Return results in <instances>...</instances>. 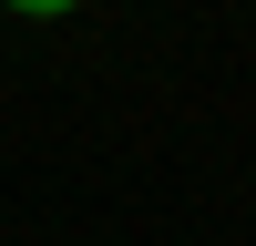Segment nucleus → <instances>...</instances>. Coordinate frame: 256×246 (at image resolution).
Returning a JSON list of instances; mask_svg holds the SVG:
<instances>
[{
	"label": "nucleus",
	"mask_w": 256,
	"mask_h": 246,
	"mask_svg": "<svg viewBox=\"0 0 256 246\" xmlns=\"http://www.w3.org/2000/svg\"><path fill=\"white\" fill-rule=\"evenodd\" d=\"M0 10H20V20H62V10H82V0H0Z\"/></svg>",
	"instance_id": "nucleus-1"
}]
</instances>
